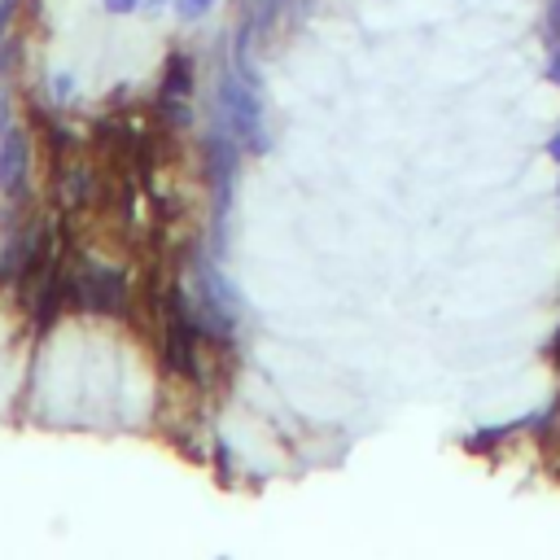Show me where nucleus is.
<instances>
[{"instance_id": "1", "label": "nucleus", "mask_w": 560, "mask_h": 560, "mask_svg": "<svg viewBox=\"0 0 560 560\" xmlns=\"http://www.w3.org/2000/svg\"><path fill=\"white\" fill-rule=\"evenodd\" d=\"M219 109H223L228 136H232L241 149H249V153H262V149H267L262 101H258L254 83H249L236 66H223V74H219Z\"/></svg>"}, {"instance_id": "2", "label": "nucleus", "mask_w": 560, "mask_h": 560, "mask_svg": "<svg viewBox=\"0 0 560 560\" xmlns=\"http://www.w3.org/2000/svg\"><path fill=\"white\" fill-rule=\"evenodd\" d=\"M74 302L92 315H122V302H127V276L118 267H96L88 262L79 276H74Z\"/></svg>"}, {"instance_id": "3", "label": "nucleus", "mask_w": 560, "mask_h": 560, "mask_svg": "<svg viewBox=\"0 0 560 560\" xmlns=\"http://www.w3.org/2000/svg\"><path fill=\"white\" fill-rule=\"evenodd\" d=\"M26 171H31V140L22 127H9L0 140V192L18 197L26 188Z\"/></svg>"}, {"instance_id": "4", "label": "nucleus", "mask_w": 560, "mask_h": 560, "mask_svg": "<svg viewBox=\"0 0 560 560\" xmlns=\"http://www.w3.org/2000/svg\"><path fill=\"white\" fill-rule=\"evenodd\" d=\"M192 96V57H184V52H175V57H166V79H162V109L171 114V118H184V101Z\"/></svg>"}, {"instance_id": "5", "label": "nucleus", "mask_w": 560, "mask_h": 560, "mask_svg": "<svg viewBox=\"0 0 560 560\" xmlns=\"http://www.w3.org/2000/svg\"><path fill=\"white\" fill-rule=\"evenodd\" d=\"M206 158H210V184H214V188H219V197H223V192L232 188V175H236V140L210 136Z\"/></svg>"}, {"instance_id": "6", "label": "nucleus", "mask_w": 560, "mask_h": 560, "mask_svg": "<svg viewBox=\"0 0 560 560\" xmlns=\"http://www.w3.org/2000/svg\"><path fill=\"white\" fill-rule=\"evenodd\" d=\"M547 48H551V79H560V0L547 4Z\"/></svg>"}, {"instance_id": "7", "label": "nucleus", "mask_w": 560, "mask_h": 560, "mask_svg": "<svg viewBox=\"0 0 560 560\" xmlns=\"http://www.w3.org/2000/svg\"><path fill=\"white\" fill-rule=\"evenodd\" d=\"M210 4H214V0H179V18H184V22H192V18H201Z\"/></svg>"}, {"instance_id": "8", "label": "nucleus", "mask_w": 560, "mask_h": 560, "mask_svg": "<svg viewBox=\"0 0 560 560\" xmlns=\"http://www.w3.org/2000/svg\"><path fill=\"white\" fill-rule=\"evenodd\" d=\"M140 0H105V13H131Z\"/></svg>"}, {"instance_id": "9", "label": "nucleus", "mask_w": 560, "mask_h": 560, "mask_svg": "<svg viewBox=\"0 0 560 560\" xmlns=\"http://www.w3.org/2000/svg\"><path fill=\"white\" fill-rule=\"evenodd\" d=\"M547 153H551V162H560V131L551 136V144H547Z\"/></svg>"}, {"instance_id": "10", "label": "nucleus", "mask_w": 560, "mask_h": 560, "mask_svg": "<svg viewBox=\"0 0 560 560\" xmlns=\"http://www.w3.org/2000/svg\"><path fill=\"white\" fill-rule=\"evenodd\" d=\"M158 4H166V0H149V9H158Z\"/></svg>"}]
</instances>
